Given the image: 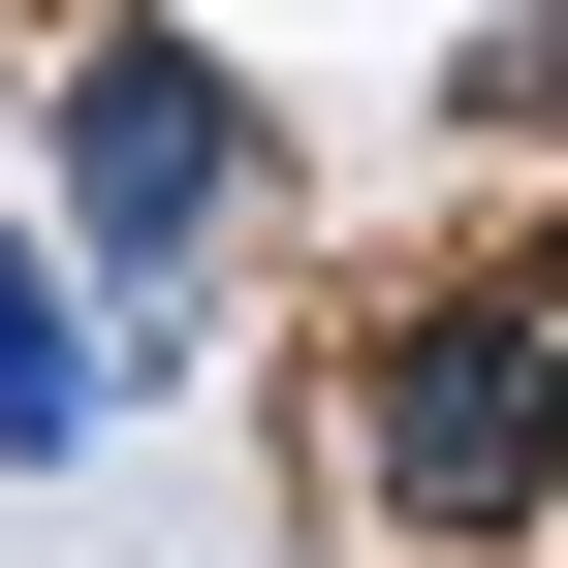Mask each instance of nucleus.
Wrapping results in <instances>:
<instances>
[{
  "mask_svg": "<svg viewBox=\"0 0 568 568\" xmlns=\"http://www.w3.org/2000/svg\"><path fill=\"white\" fill-rule=\"evenodd\" d=\"M284 474H316L379 568H568V347H537V253L316 316V410H284Z\"/></svg>",
  "mask_w": 568,
  "mask_h": 568,
  "instance_id": "f257e3e1",
  "label": "nucleus"
},
{
  "mask_svg": "<svg viewBox=\"0 0 568 568\" xmlns=\"http://www.w3.org/2000/svg\"><path fill=\"white\" fill-rule=\"evenodd\" d=\"M32 159H63V253H95V316H190L253 222V95L190 32H32Z\"/></svg>",
  "mask_w": 568,
  "mask_h": 568,
  "instance_id": "f03ea898",
  "label": "nucleus"
},
{
  "mask_svg": "<svg viewBox=\"0 0 568 568\" xmlns=\"http://www.w3.org/2000/svg\"><path fill=\"white\" fill-rule=\"evenodd\" d=\"M95 410H126V347H95V284H63V253H0V474H63Z\"/></svg>",
  "mask_w": 568,
  "mask_h": 568,
  "instance_id": "7ed1b4c3",
  "label": "nucleus"
},
{
  "mask_svg": "<svg viewBox=\"0 0 568 568\" xmlns=\"http://www.w3.org/2000/svg\"><path fill=\"white\" fill-rule=\"evenodd\" d=\"M443 126H568V0H506V32H474V95Z\"/></svg>",
  "mask_w": 568,
  "mask_h": 568,
  "instance_id": "20e7f679",
  "label": "nucleus"
},
{
  "mask_svg": "<svg viewBox=\"0 0 568 568\" xmlns=\"http://www.w3.org/2000/svg\"><path fill=\"white\" fill-rule=\"evenodd\" d=\"M537 347H568V253H537Z\"/></svg>",
  "mask_w": 568,
  "mask_h": 568,
  "instance_id": "39448f33",
  "label": "nucleus"
}]
</instances>
